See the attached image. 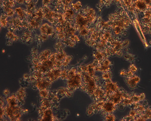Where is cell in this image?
Segmentation results:
<instances>
[{"label": "cell", "mask_w": 151, "mask_h": 121, "mask_svg": "<svg viewBox=\"0 0 151 121\" xmlns=\"http://www.w3.org/2000/svg\"><path fill=\"white\" fill-rule=\"evenodd\" d=\"M131 94H128L123 88H119V90L107 98L106 100L110 101L115 105H118L125 99L131 98Z\"/></svg>", "instance_id": "obj_3"}, {"label": "cell", "mask_w": 151, "mask_h": 121, "mask_svg": "<svg viewBox=\"0 0 151 121\" xmlns=\"http://www.w3.org/2000/svg\"><path fill=\"white\" fill-rule=\"evenodd\" d=\"M49 26V25L48 24L45 23L41 26L40 28V31L43 35H46V31Z\"/></svg>", "instance_id": "obj_22"}, {"label": "cell", "mask_w": 151, "mask_h": 121, "mask_svg": "<svg viewBox=\"0 0 151 121\" xmlns=\"http://www.w3.org/2000/svg\"><path fill=\"white\" fill-rule=\"evenodd\" d=\"M131 99L133 103H139L140 101L139 95H137L135 93H131Z\"/></svg>", "instance_id": "obj_14"}, {"label": "cell", "mask_w": 151, "mask_h": 121, "mask_svg": "<svg viewBox=\"0 0 151 121\" xmlns=\"http://www.w3.org/2000/svg\"><path fill=\"white\" fill-rule=\"evenodd\" d=\"M41 38L43 40H45L47 39V35H43L42 36Z\"/></svg>", "instance_id": "obj_42"}, {"label": "cell", "mask_w": 151, "mask_h": 121, "mask_svg": "<svg viewBox=\"0 0 151 121\" xmlns=\"http://www.w3.org/2000/svg\"><path fill=\"white\" fill-rule=\"evenodd\" d=\"M44 14L42 11L41 10H39L36 13V16L37 18L39 19H41L43 16Z\"/></svg>", "instance_id": "obj_32"}, {"label": "cell", "mask_w": 151, "mask_h": 121, "mask_svg": "<svg viewBox=\"0 0 151 121\" xmlns=\"http://www.w3.org/2000/svg\"><path fill=\"white\" fill-rule=\"evenodd\" d=\"M49 60L50 61L54 64L57 60L55 54L51 55L50 57Z\"/></svg>", "instance_id": "obj_31"}, {"label": "cell", "mask_w": 151, "mask_h": 121, "mask_svg": "<svg viewBox=\"0 0 151 121\" xmlns=\"http://www.w3.org/2000/svg\"><path fill=\"white\" fill-rule=\"evenodd\" d=\"M106 121H115L116 117L112 113L108 114L106 115L105 117Z\"/></svg>", "instance_id": "obj_19"}, {"label": "cell", "mask_w": 151, "mask_h": 121, "mask_svg": "<svg viewBox=\"0 0 151 121\" xmlns=\"http://www.w3.org/2000/svg\"><path fill=\"white\" fill-rule=\"evenodd\" d=\"M98 61H95L93 63L89 64L87 66H80L79 69L81 71L87 73L89 76L95 78V68L99 65Z\"/></svg>", "instance_id": "obj_5"}, {"label": "cell", "mask_w": 151, "mask_h": 121, "mask_svg": "<svg viewBox=\"0 0 151 121\" xmlns=\"http://www.w3.org/2000/svg\"><path fill=\"white\" fill-rule=\"evenodd\" d=\"M51 0H43V3L44 6H47L50 3Z\"/></svg>", "instance_id": "obj_38"}, {"label": "cell", "mask_w": 151, "mask_h": 121, "mask_svg": "<svg viewBox=\"0 0 151 121\" xmlns=\"http://www.w3.org/2000/svg\"><path fill=\"white\" fill-rule=\"evenodd\" d=\"M56 31H60L61 30V28L60 27H57L56 29Z\"/></svg>", "instance_id": "obj_43"}, {"label": "cell", "mask_w": 151, "mask_h": 121, "mask_svg": "<svg viewBox=\"0 0 151 121\" xmlns=\"http://www.w3.org/2000/svg\"><path fill=\"white\" fill-rule=\"evenodd\" d=\"M111 62L110 60H106L101 62L96 67L95 71H99L105 73L110 71L111 69Z\"/></svg>", "instance_id": "obj_7"}, {"label": "cell", "mask_w": 151, "mask_h": 121, "mask_svg": "<svg viewBox=\"0 0 151 121\" xmlns=\"http://www.w3.org/2000/svg\"><path fill=\"white\" fill-rule=\"evenodd\" d=\"M72 57L70 56H68L66 57L64 61L62 62V65L64 66H67L69 63L72 59Z\"/></svg>", "instance_id": "obj_25"}, {"label": "cell", "mask_w": 151, "mask_h": 121, "mask_svg": "<svg viewBox=\"0 0 151 121\" xmlns=\"http://www.w3.org/2000/svg\"><path fill=\"white\" fill-rule=\"evenodd\" d=\"M144 113L148 117L149 119H151V108H147L145 110Z\"/></svg>", "instance_id": "obj_28"}, {"label": "cell", "mask_w": 151, "mask_h": 121, "mask_svg": "<svg viewBox=\"0 0 151 121\" xmlns=\"http://www.w3.org/2000/svg\"><path fill=\"white\" fill-rule=\"evenodd\" d=\"M9 106L16 107L17 105V99L16 97L12 96L7 100Z\"/></svg>", "instance_id": "obj_11"}, {"label": "cell", "mask_w": 151, "mask_h": 121, "mask_svg": "<svg viewBox=\"0 0 151 121\" xmlns=\"http://www.w3.org/2000/svg\"><path fill=\"white\" fill-rule=\"evenodd\" d=\"M112 76V73L110 71L104 73L102 75V78L104 80H106L111 79Z\"/></svg>", "instance_id": "obj_16"}, {"label": "cell", "mask_w": 151, "mask_h": 121, "mask_svg": "<svg viewBox=\"0 0 151 121\" xmlns=\"http://www.w3.org/2000/svg\"><path fill=\"white\" fill-rule=\"evenodd\" d=\"M14 14V10H12L7 13V15L8 16H9V17H11L13 16Z\"/></svg>", "instance_id": "obj_40"}, {"label": "cell", "mask_w": 151, "mask_h": 121, "mask_svg": "<svg viewBox=\"0 0 151 121\" xmlns=\"http://www.w3.org/2000/svg\"><path fill=\"white\" fill-rule=\"evenodd\" d=\"M14 34L12 32H8V33H7L6 35V37H7L8 38H10V39H11L12 38V37L13 36Z\"/></svg>", "instance_id": "obj_37"}, {"label": "cell", "mask_w": 151, "mask_h": 121, "mask_svg": "<svg viewBox=\"0 0 151 121\" xmlns=\"http://www.w3.org/2000/svg\"><path fill=\"white\" fill-rule=\"evenodd\" d=\"M139 95V97L140 101H143L146 98V95L144 93H143L142 94H140Z\"/></svg>", "instance_id": "obj_36"}, {"label": "cell", "mask_w": 151, "mask_h": 121, "mask_svg": "<svg viewBox=\"0 0 151 121\" xmlns=\"http://www.w3.org/2000/svg\"><path fill=\"white\" fill-rule=\"evenodd\" d=\"M53 32V28L52 27L49 26L46 31V34L47 35H52Z\"/></svg>", "instance_id": "obj_29"}, {"label": "cell", "mask_w": 151, "mask_h": 121, "mask_svg": "<svg viewBox=\"0 0 151 121\" xmlns=\"http://www.w3.org/2000/svg\"><path fill=\"white\" fill-rule=\"evenodd\" d=\"M9 1L10 2H14L15 0H9Z\"/></svg>", "instance_id": "obj_44"}, {"label": "cell", "mask_w": 151, "mask_h": 121, "mask_svg": "<svg viewBox=\"0 0 151 121\" xmlns=\"http://www.w3.org/2000/svg\"><path fill=\"white\" fill-rule=\"evenodd\" d=\"M78 19L77 20V23L81 26H85L86 24H87V20L82 16H80L78 17Z\"/></svg>", "instance_id": "obj_21"}, {"label": "cell", "mask_w": 151, "mask_h": 121, "mask_svg": "<svg viewBox=\"0 0 151 121\" xmlns=\"http://www.w3.org/2000/svg\"><path fill=\"white\" fill-rule=\"evenodd\" d=\"M49 82L46 81H40L37 84V87L39 89H46L49 85Z\"/></svg>", "instance_id": "obj_12"}, {"label": "cell", "mask_w": 151, "mask_h": 121, "mask_svg": "<svg viewBox=\"0 0 151 121\" xmlns=\"http://www.w3.org/2000/svg\"><path fill=\"white\" fill-rule=\"evenodd\" d=\"M129 70L132 71L134 73H135L137 70V68L135 65L132 64L129 67Z\"/></svg>", "instance_id": "obj_30"}, {"label": "cell", "mask_w": 151, "mask_h": 121, "mask_svg": "<svg viewBox=\"0 0 151 121\" xmlns=\"http://www.w3.org/2000/svg\"><path fill=\"white\" fill-rule=\"evenodd\" d=\"M15 11L20 17L22 19L24 18V12L21 8H16L15 9Z\"/></svg>", "instance_id": "obj_20"}, {"label": "cell", "mask_w": 151, "mask_h": 121, "mask_svg": "<svg viewBox=\"0 0 151 121\" xmlns=\"http://www.w3.org/2000/svg\"><path fill=\"white\" fill-rule=\"evenodd\" d=\"M125 106H130L133 104V102L131 99V98L125 99L123 100L122 101L121 103Z\"/></svg>", "instance_id": "obj_15"}, {"label": "cell", "mask_w": 151, "mask_h": 121, "mask_svg": "<svg viewBox=\"0 0 151 121\" xmlns=\"http://www.w3.org/2000/svg\"><path fill=\"white\" fill-rule=\"evenodd\" d=\"M25 95V91L23 89H20L19 90V91L17 95V97L19 100L20 101H21L23 99Z\"/></svg>", "instance_id": "obj_18"}, {"label": "cell", "mask_w": 151, "mask_h": 121, "mask_svg": "<svg viewBox=\"0 0 151 121\" xmlns=\"http://www.w3.org/2000/svg\"><path fill=\"white\" fill-rule=\"evenodd\" d=\"M138 113L136 110L133 109L130 111L129 113V116L131 117L134 118L135 117L137 116Z\"/></svg>", "instance_id": "obj_26"}, {"label": "cell", "mask_w": 151, "mask_h": 121, "mask_svg": "<svg viewBox=\"0 0 151 121\" xmlns=\"http://www.w3.org/2000/svg\"><path fill=\"white\" fill-rule=\"evenodd\" d=\"M81 71L82 83L80 88L92 98L94 91L99 86L97 84L98 78L97 79V76L95 78L92 77L87 73Z\"/></svg>", "instance_id": "obj_1"}, {"label": "cell", "mask_w": 151, "mask_h": 121, "mask_svg": "<svg viewBox=\"0 0 151 121\" xmlns=\"http://www.w3.org/2000/svg\"><path fill=\"white\" fill-rule=\"evenodd\" d=\"M67 80V88L72 93L76 90L80 88L82 78L81 71L79 69L75 75Z\"/></svg>", "instance_id": "obj_2"}, {"label": "cell", "mask_w": 151, "mask_h": 121, "mask_svg": "<svg viewBox=\"0 0 151 121\" xmlns=\"http://www.w3.org/2000/svg\"><path fill=\"white\" fill-rule=\"evenodd\" d=\"M30 25L32 27L35 28H36L39 27V23L37 22L35 20L32 19L30 21Z\"/></svg>", "instance_id": "obj_27"}, {"label": "cell", "mask_w": 151, "mask_h": 121, "mask_svg": "<svg viewBox=\"0 0 151 121\" xmlns=\"http://www.w3.org/2000/svg\"><path fill=\"white\" fill-rule=\"evenodd\" d=\"M42 65L46 67L47 69H51L53 67L54 64L49 60L47 59L42 61Z\"/></svg>", "instance_id": "obj_13"}, {"label": "cell", "mask_w": 151, "mask_h": 121, "mask_svg": "<svg viewBox=\"0 0 151 121\" xmlns=\"http://www.w3.org/2000/svg\"><path fill=\"white\" fill-rule=\"evenodd\" d=\"M55 54L56 60H60V61L63 60L67 56V55L64 52L62 53H55Z\"/></svg>", "instance_id": "obj_17"}, {"label": "cell", "mask_w": 151, "mask_h": 121, "mask_svg": "<svg viewBox=\"0 0 151 121\" xmlns=\"http://www.w3.org/2000/svg\"><path fill=\"white\" fill-rule=\"evenodd\" d=\"M0 23L1 25H2L3 27H6L8 23V21L7 20L6 17L4 16H2V17H1Z\"/></svg>", "instance_id": "obj_24"}, {"label": "cell", "mask_w": 151, "mask_h": 121, "mask_svg": "<svg viewBox=\"0 0 151 121\" xmlns=\"http://www.w3.org/2000/svg\"><path fill=\"white\" fill-rule=\"evenodd\" d=\"M140 104L139 103H133L131 105H133V106L132 107V108H133V109L136 110L137 109L138 107H139Z\"/></svg>", "instance_id": "obj_35"}, {"label": "cell", "mask_w": 151, "mask_h": 121, "mask_svg": "<svg viewBox=\"0 0 151 121\" xmlns=\"http://www.w3.org/2000/svg\"><path fill=\"white\" fill-rule=\"evenodd\" d=\"M40 95L43 97L46 98L47 96V93L44 90H43L40 93Z\"/></svg>", "instance_id": "obj_34"}, {"label": "cell", "mask_w": 151, "mask_h": 121, "mask_svg": "<svg viewBox=\"0 0 151 121\" xmlns=\"http://www.w3.org/2000/svg\"><path fill=\"white\" fill-rule=\"evenodd\" d=\"M51 53V51L50 49H47L43 51L39 55V57L40 60H43L48 59Z\"/></svg>", "instance_id": "obj_10"}, {"label": "cell", "mask_w": 151, "mask_h": 121, "mask_svg": "<svg viewBox=\"0 0 151 121\" xmlns=\"http://www.w3.org/2000/svg\"><path fill=\"white\" fill-rule=\"evenodd\" d=\"M126 72L127 71L123 69L120 71V73H119V74H120V75L122 76H125V75H126Z\"/></svg>", "instance_id": "obj_39"}, {"label": "cell", "mask_w": 151, "mask_h": 121, "mask_svg": "<svg viewBox=\"0 0 151 121\" xmlns=\"http://www.w3.org/2000/svg\"><path fill=\"white\" fill-rule=\"evenodd\" d=\"M53 115L50 109L46 110L44 113L43 116V121H52Z\"/></svg>", "instance_id": "obj_9"}, {"label": "cell", "mask_w": 151, "mask_h": 121, "mask_svg": "<svg viewBox=\"0 0 151 121\" xmlns=\"http://www.w3.org/2000/svg\"><path fill=\"white\" fill-rule=\"evenodd\" d=\"M61 71L60 69L56 70H55L49 72L47 76L51 81H54L61 76Z\"/></svg>", "instance_id": "obj_8"}, {"label": "cell", "mask_w": 151, "mask_h": 121, "mask_svg": "<svg viewBox=\"0 0 151 121\" xmlns=\"http://www.w3.org/2000/svg\"><path fill=\"white\" fill-rule=\"evenodd\" d=\"M135 75V73L132 71L129 70L128 71H127L125 77H131Z\"/></svg>", "instance_id": "obj_33"}, {"label": "cell", "mask_w": 151, "mask_h": 121, "mask_svg": "<svg viewBox=\"0 0 151 121\" xmlns=\"http://www.w3.org/2000/svg\"><path fill=\"white\" fill-rule=\"evenodd\" d=\"M15 1L19 4H22L25 2V0H15Z\"/></svg>", "instance_id": "obj_41"}, {"label": "cell", "mask_w": 151, "mask_h": 121, "mask_svg": "<svg viewBox=\"0 0 151 121\" xmlns=\"http://www.w3.org/2000/svg\"><path fill=\"white\" fill-rule=\"evenodd\" d=\"M104 81L105 82L103 84V88L105 92L107 99L109 96L119 90L120 87L118 82H112L111 79Z\"/></svg>", "instance_id": "obj_4"}, {"label": "cell", "mask_w": 151, "mask_h": 121, "mask_svg": "<svg viewBox=\"0 0 151 121\" xmlns=\"http://www.w3.org/2000/svg\"><path fill=\"white\" fill-rule=\"evenodd\" d=\"M125 80L127 86L131 89L136 88L140 79L139 76L135 75L131 77H125Z\"/></svg>", "instance_id": "obj_6"}, {"label": "cell", "mask_w": 151, "mask_h": 121, "mask_svg": "<svg viewBox=\"0 0 151 121\" xmlns=\"http://www.w3.org/2000/svg\"><path fill=\"white\" fill-rule=\"evenodd\" d=\"M69 70L68 69H65L61 72V76L62 79L67 80Z\"/></svg>", "instance_id": "obj_23"}]
</instances>
